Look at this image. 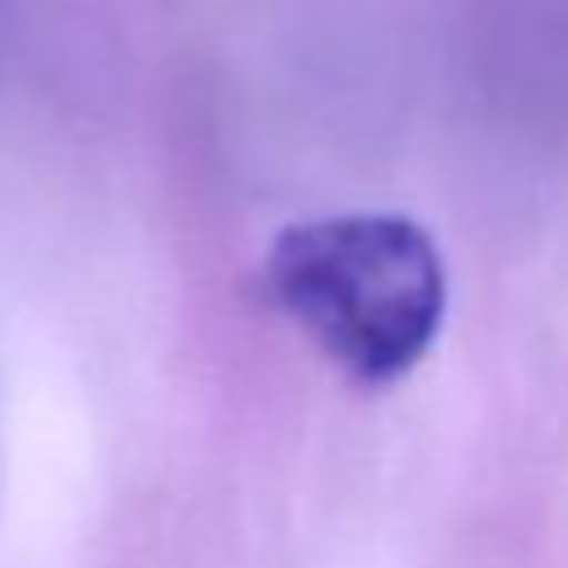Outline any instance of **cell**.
<instances>
[{
  "instance_id": "obj_1",
  "label": "cell",
  "mask_w": 568,
  "mask_h": 568,
  "mask_svg": "<svg viewBox=\"0 0 568 568\" xmlns=\"http://www.w3.org/2000/svg\"><path fill=\"white\" fill-rule=\"evenodd\" d=\"M266 288L364 386L404 377L430 351L448 306L444 257L404 213H333L284 226L266 253Z\"/></svg>"
}]
</instances>
